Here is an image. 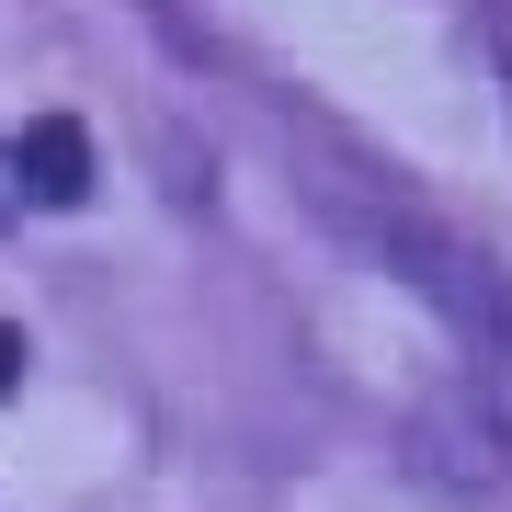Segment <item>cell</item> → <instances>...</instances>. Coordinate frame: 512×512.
I'll return each mask as SVG.
<instances>
[{
  "label": "cell",
  "instance_id": "1",
  "mask_svg": "<svg viewBox=\"0 0 512 512\" xmlns=\"http://www.w3.org/2000/svg\"><path fill=\"white\" fill-rule=\"evenodd\" d=\"M410 444H421V478H444V490H501V478H512V433H501V410L478 399V387L433 399Z\"/></svg>",
  "mask_w": 512,
  "mask_h": 512
},
{
  "label": "cell",
  "instance_id": "2",
  "mask_svg": "<svg viewBox=\"0 0 512 512\" xmlns=\"http://www.w3.org/2000/svg\"><path fill=\"white\" fill-rule=\"evenodd\" d=\"M12 183H23V205H92V126L80 114H35L12 137Z\"/></svg>",
  "mask_w": 512,
  "mask_h": 512
},
{
  "label": "cell",
  "instance_id": "3",
  "mask_svg": "<svg viewBox=\"0 0 512 512\" xmlns=\"http://www.w3.org/2000/svg\"><path fill=\"white\" fill-rule=\"evenodd\" d=\"M23 365H35V353H23V330L0 319V399H12V387H23Z\"/></svg>",
  "mask_w": 512,
  "mask_h": 512
},
{
  "label": "cell",
  "instance_id": "4",
  "mask_svg": "<svg viewBox=\"0 0 512 512\" xmlns=\"http://www.w3.org/2000/svg\"><path fill=\"white\" fill-rule=\"evenodd\" d=\"M23 217V183H12V148H0V228Z\"/></svg>",
  "mask_w": 512,
  "mask_h": 512
},
{
  "label": "cell",
  "instance_id": "5",
  "mask_svg": "<svg viewBox=\"0 0 512 512\" xmlns=\"http://www.w3.org/2000/svg\"><path fill=\"white\" fill-rule=\"evenodd\" d=\"M501 103H512V92H501Z\"/></svg>",
  "mask_w": 512,
  "mask_h": 512
}]
</instances>
